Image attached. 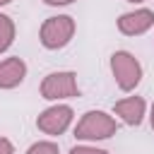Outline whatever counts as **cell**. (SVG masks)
Wrapping results in <instances>:
<instances>
[{"instance_id":"7","label":"cell","mask_w":154,"mask_h":154,"mask_svg":"<svg viewBox=\"0 0 154 154\" xmlns=\"http://www.w3.org/2000/svg\"><path fill=\"white\" fill-rule=\"evenodd\" d=\"M26 77V65L22 58H7L0 63V89H14Z\"/></svg>"},{"instance_id":"6","label":"cell","mask_w":154,"mask_h":154,"mask_svg":"<svg viewBox=\"0 0 154 154\" xmlns=\"http://www.w3.org/2000/svg\"><path fill=\"white\" fill-rule=\"evenodd\" d=\"M154 24V12L152 10H135V12H125L118 19V29L125 36H137L144 34L149 26Z\"/></svg>"},{"instance_id":"3","label":"cell","mask_w":154,"mask_h":154,"mask_svg":"<svg viewBox=\"0 0 154 154\" xmlns=\"http://www.w3.org/2000/svg\"><path fill=\"white\" fill-rule=\"evenodd\" d=\"M111 70H113V77L123 91H132L142 79V65L128 51H116L111 55Z\"/></svg>"},{"instance_id":"13","label":"cell","mask_w":154,"mask_h":154,"mask_svg":"<svg viewBox=\"0 0 154 154\" xmlns=\"http://www.w3.org/2000/svg\"><path fill=\"white\" fill-rule=\"evenodd\" d=\"M46 5H70V2H75V0H43Z\"/></svg>"},{"instance_id":"12","label":"cell","mask_w":154,"mask_h":154,"mask_svg":"<svg viewBox=\"0 0 154 154\" xmlns=\"http://www.w3.org/2000/svg\"><path fill=\"white\" fill-rule=\"evenodd\" d=\"M0 154H14V147L7 137H0Z\"/></svg>"},{"instance_id":"4","label":"cell","mask_w":154,"mask_h":154,"mask_svg":"<svg viewBox=\"0 0 154 154\" xmlns=\"http://www.w3.org/2000/svg\"><path fill=\"white\" fill-rule=\"evenodd\" d=\"M41 96L48 99V101L79 96L77 75L75 72H51V75H46L43 82H41Z\"/></svg>"},{"instance_id":"10","label":"cell","mask_w":154,"mask_h":154,"mask_svg":"<svg viewBox=\"0 0 154 154\" xmlns=\"http://www.w3.org/2000/svg\"><path fill=\"white\" fill-rule=\"evenodd\" d=\"M26 154H60V152H58V144L53 142H36L26 149Z\"/></svg>"},{"instance_id":"11","label":"cell","mask_w":154,"mask_h":154,"mask_svg":"<svg viewBox=\"0 0 154 154\" xmlns=\"http://www.w3.org/2000/svg\"><path fill=\"white\" fill-rule=\"evenodd\" d=\"M70 154H108L103 149H96V147H87V144H79V147H72Z\"/></svg>"},{"instance_id":"2","label":"cell","mask_w":154,"mask_h":154,"mask_svg":"<svg viewBox=\"0 0 154 154\" xmlns=\"http://www.w3.org/2000/svg\"><path fill=\"white\" fill-rule=\"evenodd\" d=\"M72 36H75V19L67 14L48 17L41 24V34H38L43 48H48V51H58V48L67 46Z\"/></svg>"},{"instance_id":"16","label":"cell","mask_w":154,"mask_h":154,"mask_svg":"<svg viewBox=\"0 0 154 154\" xmlns=\"http://www.w3.org/2000/svg\"><path fill=\"white\" fill-rule=\"evenodd\" d=\"M128 2H142V0H128Z\"/></svg>"},{"instance_id":"9","label":"cell","mask_w":154,"mask_h":154,"mask_svg":"<svg viewBox=\"0 0 154 154\" xmlns=\"http://www.w3.org/2000/svg\"><path fill=\"white\" fill-rule=\"evenodd\" d=\"M14 41V22L7 14H0V53H5Z\"/></svg>"},{"instance_id":"15","label":"cell","mask_w":154,"mask_h":154,"mask_svg":"<svg viewBox=\"0 0 154 154\" xmlns=\"http://www.w3.org/2000/svg\"><path fill=\"white\" fill-rule=\"evenodd\" d=\"M10 2H12V0H0V5H10Z\"/></svg>"},{"instance_id":"1","label":"cell","mask_w":154,"mask_h":154,"mask_svg":"<svg viewBox=\"0 0 154 154\" xmlns=\"http://www.w3.org/2000/svg\"><path fill=\"white\" fill-rule=\"evenodd\" d=\"M118 132V123L103 111H87L75 128L77 140H106Z\"/></svg>"},{"instance_id":"14","label":"cell","mask_w":154,"mask_h":154,"mask_svg":"<svg viewBox=\"0 0 154 154\" xmlns=\"http://www.w3.org/2000/svg\"><path fill=\"white\" fill-rule=\"evenodd\" d=\"M152 128H154V103H152Z\"/></svg>"},{"instance_id":"5","label":"cell","mask_w":154,"mask_h":154,"mask_svg":"<svg viewBox=\"0 0 154 154\" xmlns=\"http://www.w3.org/2000/svg\"><path fill=\"white\" fill-rule=\"evenodd\" d=\"M70 123H72V108L70 106H51L36 118L38 130L46 135H63Z\"/></svg>"},{"instance_id":"8","label":"cell","mask_w":154,"mask_h":154,"mask_svg":"<svg viewBox=\"0 0 154 154\" xmlns=\"http://www.w3.org/2000/svg\"><path fill=\"white\" fill-rule=\"evenodd\" d=\"M113 111H116V116L123 118V123L140 125L142 123V116H144V99L142 96H128L123 101H116L113 103Z\"/></svg>"}]
</instances>
